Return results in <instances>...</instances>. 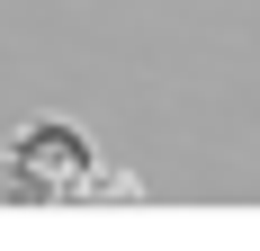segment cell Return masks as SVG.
Here are the masks:
<instances>
[{
	"mask_svg": "<svg viewBox=\"0 0 260 251\" xmlns=\"http://www.w3.org/2000/svg\"><path fill=\"white\" fill-rule=\"evenodd\" d=\"M0 189H9V198H36V206L90 198V189H99V144H90L81 125L45 117V125H27L18 144L0 152Z\"/></svg>",
	"mask_w": 260,
	"mask_h": 251,
	"instance_id": "6da1fadb",
	"label": "cell"
}]
</instances>
